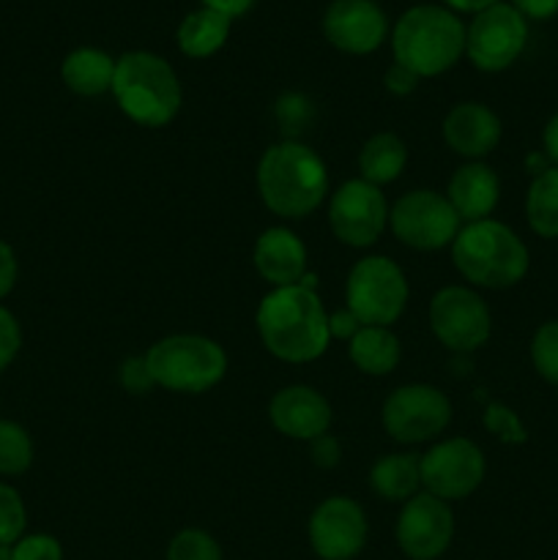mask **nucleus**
<instances>
[{
    "label": "nucleus",
    "instance_id": "nucleus-1",
    "mask_svg": "<svg viewBox=\"0 0 558 560\" xmlns=\"http://www.w3.org/2000/svg\"><path fill=\"white\" fill-rule=\"evenodd\" d=\"M257 334L274 359L288 364H310L328 350V312L321 295L293 288H274L257 306Z\"/></svg>",
    "mask_w": 558,
    "mask_h": 560
},
{
    "label": "nucleus",
    "instance_id": "nucleus-2",
    "mask_svg": "<svg viewBox=\"0 0 558 560\" xmlns=\"http://www.w3.org/2000/svg\"><path fill=\"white\" fill-rule=\"evenodd\" d=\"M257 191L277 217H310L328 197L326 162L299 140L274 142L257 162Z\"/></svg>",
    "mask_w": 558,
    "mask_h": 560
},
{
    "label": "nucleus",
    "instance_id": "nucleus-3",
    "mask_svg": "<svg viewBox=\"0 0 558 560\" xmlns=\"http://www.w3.org/2000/svg\"><path fill=\"white\" fill-rule=\"evenodd\" d=\"M392 52L394 63L410 69L419 80L443 74L465 55L463 20L446 5H414L394 22Z\"/></svg>",
    "mask_w": 558,
    "mask_h": 560
},
{
    "label": "nucleus",
    "instance_id": "nucleus-4",
    "mask_svg": "<svg viewBox=\"0 0 558 560\" xmlns=\"http://www.w3.org/2000/svg\"><path fill=\"white\" fill-rule=\"evenodd\" d=\"M452 262L474 288L507 290L523 282L531 257L528 246L509 224L481 219L460 228L452 241Z\"/></svg>",
    "mask_w": 558,
    "mask_h": 560
},
{
    "label": "nucleus",
    "instance_id": "nucleus-5",
    "mask_svg": "<svg viewBox=\"0 0 558 560\" xmlns=\"http://www.w3.org/2000/svg\"><path fill=\"white\" fill-rule=\"evenodd\" d=\"M120 113L137 126L159 129L178 115L184 91L173 66L156 52L131 49L115 63L113 91Z\"/></svg>",
    "mask_w": 558,
    "mask_h": 560
},
{
    "label": "nucleus",
    "instance_id": "nucleus-6",
    "mask_svg": "<svg viewBox=\"0 0 558 560\" xmlns=\"http://www.w3.org/2000/svg\"><path fill=\"white\" fill-rule=\"evenodd\" d=\"M148 370L159 388L175 394H206L228 372V353L202 334H170L148 348Z\"/></svg>",
    "mask_w": 558,
    "mask_h": 560
},
{
    "label": "nucleus",
    "instance_id": "nucleus-7",
    "mask_svg": "<svg viewBox=\"0 0 558 560\" xmlns=\"http://www.w3.org/2000/svg\"><path fill=\"white\" fill-rule=\"evenodd\" d=\"M408 279L403 268L383 255L361 257L345 282V306L361 326H392L408 304Z\"/></svg>",
    "mask_w": 558,
    "mask_h": 560
},
{
    "label": "nucleus",
    "instance_id": "nucleus-8",
    "mask_svg": "<svg viewBox=\"0 0 558 560\" xmlns=\"http://www.w3.org/2000/svg\"><path fill=\"white\" fill-rule=\"evenodd\" d=\"M388 228L399 244L416 252H435L452 246L463 222L446 195H438L432 189H414L405 191L388 208Z\"/></svg>",
    "mask_w": 558,
    "mask_h": 560
},
{
    "label": "nucleus",
    "instance_id": "nucleus-9",
    "mask_svg": "<svg viewBox=\"0 0 558 560\" xmlns=\"http://www.w3.org/2000/svg\"><path fill=\"white\" fill-rule=\"evenodd\" d=\"M383 430L397 443L438 441L452 421V402L446 394L427 383L394 388L381 410Z\"/></svg>",
    "mask_w": 558,
    "mask_h": 560
},
{
    "label": "nucleus",
    "instance_id": "nucleus-10",
    "mask_svg": "<svg viewBox=\"0 0 558 560\" xmlns=\"http://www.w3.org/2000/svg\"><path fill=\"white\" fill-rule=\"evenodd\" d=\"M528 44V20L509 3L476 11L465 25V58L481 71H503Z\"/></svg>",
    "mask_w": 558,
    "mask_h": 560
},
{
    "label": "nucleus",
    "instance_id": "nucleus-11",
    "mask_svg": "<svg viewBox=\"0 0 558 560\" xmlns=\"http://www.w3.org/2000/svg\"><path fill=\"white\" fill-rule=\"evenodd\" d=\"M430 328L452 353H474L490 339L492 315L474 288L449 284L432 295Z\"/></svg>",
    "mask_w": 558,
    "mask_h": 560
},
{
    "label": "nucleus",
    "instance_id": "nucleus-12",
    "mask_svg": "<svg viewBox=\"0 0 558 560\" xmlns=\"http://www.w3.org/2000/svg\"><path fill=\"white\" fill-rule=\"evenodd\" d=\"M485 474V454L468 438L435 441L421 454V490L446 503L474 495Z\"/></svg>",
    "mask_w": 558,
    "mask_h": 560
},
{
    "label": "nucleus",
    "instance_id": "nucleus-13",
    "mask_svg": "<svg viewBox=\"0 0 558 560\" xmlns=\"http://www.w3.org/2000/svg\"><path fill=\"white\" fill-rule=\"evenodd\" d=\"M328 224L337 241L353 249H367L377 244L388 228V202L381 186L353 178L345 180L328 197Z\"/></svg>",
    "mask_w": 558,
    "mask_h": 560
},
{
    "label": "nucleus",
    "instance_id": "nucleus-14",
    "mask_svg": "<svg viewBox=\"0 0 558 560\" xmlns=\"http://www.w3.org/2000/svg\"><path fill=\"white\" fill-rule=\"evenodd\" d=\"M454 512L446 501L421 490L403 503L397 517V545L410 560H438L452 547Z\"/></svg>",
    "mask_w": 558,
    "mask_h": 560
},
{
    "label": "nucleus",
    "instance_id": "nucleus-15",
    "mask_svg": "<svg viewBox=\"0 0 558 560\" xmlns=\"http://www.w3.org/2000/svg\"><path fill=\"white\" fill-rule=\"evenodd\" d=\"M367 534V514L353 498H326L310 517V545L321 560H353L364 550Z\"/></svg>",
    "mask_w": 558,
    "mask_h": 560
},
{
    "label": "nucleus",
    "instance_id": "nucleus-16",
    "mask_svg": "<svg viewBox=\"0 0 558 560\" xmlns=\"http://www.w3.org/2000/svg\"><path fill=\"white\" fill-rule=\"evenodd\" d=\"M323 36L348 55H370L386 42V11L375 0H332L323 14Z\"/></svg>",
    "mask_w": 558,
    "mask_h": 560
},
{
    "label": "nucleus",
    "instance_id": "nucleus-17",
    "mask_svg": "<svg viewBox=\"0 0 558 560\" xmlns=\"http://www.w3.org/2000/svg\"><path fill=\"white\" fill-rule=\"evenodd\" d=\"M268 421L290 441H315L332 427V405L312 386H284L268 402Z\"/></svg>",
    "mask_w": 558,
    "mask_h": 560
},
{
    "label": "nucleus",
    "instance_id": "nucleus-18",
    "mask_svg": "<svg viewBox=\"0 0 558 560\" xmlns=\"http://www.w3.org/2000/svg\"><path fill=\"white\" fill-rule=\"evenodd\" d=\"M443 142L457 156L481 162L501 142V118L481 102H460L443 118Z\"/></svg>",
    "mask_w": 558,
    "mask_h": 560
},
{
    "label": "nucleus",
    "instance_id": "nucleus-19",
    "mask_svg": "<svg viewBox=\"0 0 558 560\" xmlns=\"http://www.w3.org/2000/svg\"><path fill=\"white\" fill-rule=\"evenodd\" d=\"M252 262L271 288H293L306 273V246L293 230L268 228L255 241Z\"/></svg>",
    "mask_w": 558,
    "mask_h": 560
},
{
    "label": "nucleus",
    "instance_id": "nucleus-20",
    "mask_svg": "<svg viewBox=\"0 0 558 560\" xmlns=\"http://www.w3.org/2000/svg\"><path fill=\"white\" fill-rule=\"evenodd\" d=\"M446 200L452 202L454 213L463 224L492 219V211L501 200V180L490 164L465 162L449 178Z\"/></svg>",
    "mask_w": 558,
    "mask_h": 560
},
{
    "label": "nucleus",
    "instance_id": "nucleus-21",
    "mask_svg": "<svg viewBox=\"0 0 558 560\" xmlns=\"http://www.w3.org/2000/svg\"><path fill=\"white\" fill-rule=\"evenodd\" d=\"M115 63L118 60L98 47H77L60 63V80L71 93L82 98H96L113 91Z\"/></svg>",
    "mask_w": 558,
    "mask_h": 560
},
{
    "label": "nucleus",
    "instance_id": "nucleus-22",
    "mask_svg": "<svg viewBox=\"0 0 558 560\" xmlns=\"http://www.w3.org/2000/svg\"><path fill=\"white\" fill-rule=\"evenodd\" d=\"M370 487L377 498L405 503L421 492V454H383L370 470Z\"/></svg>",
    "mask_w": 558,
    "mask_h": 560
},
{
    "label": "nucleus",
    "instance_id": "nucleus-23",
    "mask_svg": "<svg viewBox=\"0 0 558 560\" xmlns=\"http://www.w3.org/2000/svg\"><path fill=\"white\" fill-rule=\"evenodd\" d=\"M348 353L356 370L370 377H383L397 370L403 348L392 328L361 326V331L348 342Z\"/></svg>",
    "mask_w": 558,
    "mask_h": 560
},
{
    "label": "nucleus",
    "instance_id": "nucleus-24",
    "mask_svg": "<svg viewBox=\"0 0 558 560\" xmlns=\"http://www.w3.org/2000/svg\"><path fill=\"white\" fill-rule=\"evenodd\" d=\"M408 164V145L394 131H377L359 151V178L372 186L394 184Z\"/></svg>",
    "mask_w": 558,
    "mask_h": 560
},
{
    "label": "nucleus",
    "instance_id": "nucleus-25",
    "mask_svg": "<svg viewBox=\"0 0 558 560\" xmlns=\"http://www.w3.org/2000/svg\"><path fill=\"white\" fill-rule=\"evenodd\" d=\"M230 25H233L230 16L219 14V11L213 9H206V5L197 11H189V14L181 20L178 33H175L178 49L186 58H211V55H217L219 49L228 44Z\"/></svg>",
    "mask_w": 558,
    "mask_h": 560
},
{
    "label": "nucleus",
    "instance_id": "nucleus-26",
    "mask_svg": "<svg viewBox=\"0 0 558 560\" xmlns=\"http://www.w3.org/2000/svg\"><path fill=\"white\" fill-rule=\"evenodd\" d=\"M528 228L542 238H558V167L536 175L525 195Z\"/></svg>",
    "mask_w": 558,
    "mask_h": 560
},
{
    "label": "nucleus",
    "instance_id": "nucleus-27",
    "mask_svg": "<svg viewBox=\"0 0 558 560\" xmlns=\"http://www.w3.org/2000/svg\"><path fill=\"white\" fill-rule=\"evenodd\" d=\"M33 465V441L16 421L0 419V476H20Z\"/></svg>",
    "mask_w": 558,
    "mask_h": 560
},
{
    "label": "nucleus",
    "instance_id": "nucleus-28",
    "mask_svg": "<svg viewBox=\"0 0 558 560\" xmlns=\"http://www.w3.org/2000/svg\"><path fill=\"white\" fill-rule=\"evenodd\" d=\"M167 560H224L222 547L211 534L200 528H184L173 536Z\"/></svg>",
    "mask_w": 558,
    "mask_h": 560
},
{
    "label": "nucleus",
    "instance_id": "nucleus-29",
    "mask_svg": "<svg viewBox=\"0 0 558 560\" xmlns=\"http://www.w3.org/2000/svg\"><path fill=\"white\" fill-rule=\"evenodd\" d=\"M531 361L539 377L558 386V320H547L536 328L531 339Z\"/></svg>",
    "mask_w": 558,
    "mask_h": 560
},
{
    "label": "nucleus",
    "instance_id": "nucleus-30",
    "mask_svg": "<svg viewBox=\"0 0 558 560\" xmlns=\"http://www.w3.org/2000/svg\"><path fill=\"white\" fill-rule=\"evenodd\" d=\"M27 509L16 487L0 481V545L11 547L25 536Z\"/></svg>",
    "mask_w": 558,
    "mask_h": 560
},
{
    "label": "nucleus",
    "instance_id": "nucleus-31",
    "mask_svg": "<svg viewBox=\"0 0 558 560\" xmlns=\"http://www.w3.org/2000/svg\"><path fill=\"white\" fill-rule=\"evenodd\" d=\"M9 550L11 560H63V547L49 534H25Z\"/></svg>",
    "mask_w": 558,
    "mask_h": 560
},
{
    "label": "nucleus",
    "instance_id": "nucleus-32",
    "mask_svg": "<svg viewBox=\"0 0 558 560\" xmlns=\"http://www.w3.org/2000/svg\"><path fill=\"white\" fill-rule=\"evenodd\" d=\"M485 427L492 435L501 438L503 443H523L525 441V427L520 424V419L514 416V410H509L507 405L492 402L485 413Z\"/></svg>",
    "mask_w": 558,
    "mask_h": 560
},
{
    "label": "nucleus",
    "instance_id": "nucleus-33",
    "mask_svg": "<svg viewBox=\"0 0 558 560\" xmlns=\"http://www.w3.org/2000/svg\"><path fill=\"white\" fill-rule=\"evenodd\" d=\"M277 118L288 131L304 129L312 120V104L301 93H284L277 102Z\"/></svg>",
    "mask_w": 558,
    "mask_h": 560
},
{
    "label": "nucleus",
    "instance_id": "nucleus-34",
    "mask_svg": "<svg viewBox=\"0 0 558 560\" xmlns=\"http://www.w3.org/2000/svg\"><path fill=\"white\" fill-rule=\"evenodd\" d=\"M22 348V328L20 320L0 304V372H5L11 366V361L16 359Z\"/></svg>",
    "mask_w": 558,
    "mask_h": 560
},
{
    "label": "nucleus",
    "instance_id": "nucleus-35",
    "mask_svg": "<svg viewBox=\"0 0 558 560\" xmlns=\"http://www.w3.org/2000/svg\"><path fill=\"white\" fill-rule=\"evenodd\" d=\"M118 381L120 386L126 388L129 394H146L151 392L156 383H153L151 370H148L146 355H137V359H126L118 370Z\"/></svg>",
    "mask_w": 558,
    "mask_h": 560
},
{
    "label": "nucleus",
    "instance_id": "nucleus-36",
    "mask_svg": "<svg viewBox=\"0 0 558 560\" xmlns=\"http://www.w3.org/2000/svg\"><path fill=\"white\" fill-rule=\"evenodd\" d=\"M310 457L317 468H334V465L339 463V457H342V446H339L337 438L326 432V435L310 441Z\"/></svg>",
    "mask_w": 558,
    "mask_h": 560
},
{
    "label": "nucleus",
    "instance_id": "nucleus-37",
    "mask_svg": "<svg viewBox=\"0 0 558 560\" xmlns=\"http://www.w3.org/2000/svg\"><path fill=\"white\" fill-rule=\"evenodd\" d=\"M383 85H386V91L394 93V96H408V93H414L416 85H419V77L410 69H405V66L392 63L386 69V77H383Z\"/></svg>",
    "mask_w": 558,
    "mask_h": 560
},
{
    "label": "nucleus",
    "instance_id": "nucleus-38",
    "mask_svg": "<svg viewBox=\"0 0 558 560\" xmlns=\"http://www.w3.org/2000/svg\"><path fill=\"white\" fill-rule=\"evenodd\" d=\"M16 277H20V262H16V252L11 249L5 241H0V301L14 290Z\"/></svg>",
    "mask_w": 558,
    "mask_h": 560
},
{
    "label": "nucleus",
    "instance_id": "nucleus-39",
    "mask_svg": "<svg viewBox=\"0 0 558 560\" xmlns=\"http://www.w3.org/2000/svg\"><path fill=\"white\" fill-rule=\"evenodd\" d=\"M359 331H361V320L348 310V306L328 315V334H332V339H348L350 342Z\"/></svg>",
    "mask_w": 558,
    "mask_h": 560
},
{
    "label": "nucleus",
    "instance_id": "nucleus-40",
    "mask_svg": "<svg viewBox=\"0 0 558 560\" xmlns=\"http://www.w3.org/2000/svg\"><path fill=\"white\" fill-rule=\"evenodd\" d=\"M512 9H518L525 20L545 22L558 14V0H509Z\"/></svg>",
    "mask_w": 558,
    "mask_h": 560
},
{
    "label": "nucleus",
    "instance_id": "nucleus-41",
    "mask_svg": "<svg viewBox=\"0 0 558 560\" xmlns=\"http://www.w3.org/2000/svg\"><path fill=\"white\" fill-rule=\"evenodd\" d=\"M202 5H206V9L219 11V14L230 16V20H235V16H244L246 11L255 5V0H202Z\"/></svg>",
    "mask_w": 558,
    "mask_h": 560
},
{
    "label": "nucleus",
    "instance_id": "nucleus-42",
    "mask_svg": "<svg viewBox=\"0 0 558 560\" xmlns=\"http://www.w3.org/2000/svg\"><path fill=\"white\" fill-rule=\"evenodd\" d=\"M542 148H545V156L550 159L553 167H558V113L547 120L545 131H542Z\"/></svg>",
    "mask_w": 558,
    "mask_h": 560
},
{
    "label": "nucleus",
    "instance_id": "nucleus-43",
    "mask_svg": "<svg viewBox=\"0 0 558 560\" xmlns=\"http://www.w3.org/2000/svg\"><path fill=\"white\" fill-rule=\"evenodd\" d=\"M501 3V0H443V5L452 11H465V14H476L481 9H490V5Z\"/></svg>",
    "mask_w": 558,
    "mask_h": 560
},
{
    "label": "nucleus",
    "instance_id": "nucleus-44",
    "mask_svg": "<svg viewBox=\"0 0 558 560\" xmlns=\"http://www.w3.org/2000/svg\"><path fill=\"white\" fill-rule=\"evenodd\" d=\"M0 560H11V550H9V547L0 545Z\"/></svg>",
    "mask_w": 558,
    "mask_h": 560
}]
</instances>
